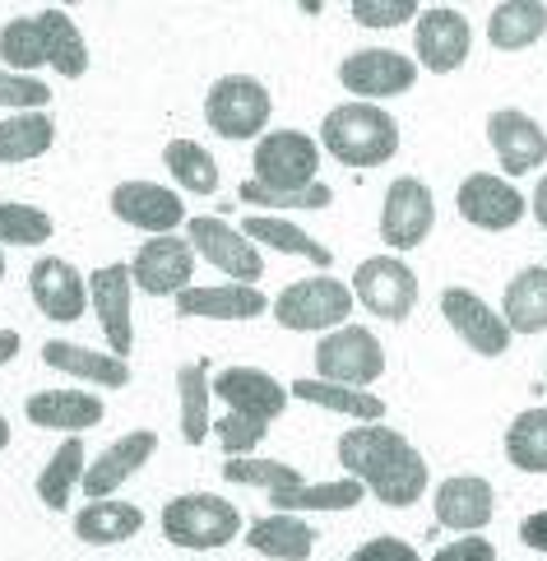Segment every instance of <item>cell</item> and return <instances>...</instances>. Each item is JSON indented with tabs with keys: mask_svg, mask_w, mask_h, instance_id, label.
<instances>
[{
	"mask_svg": "<svg viewBox=\"0 0 547 561\" xmlns=\"http://www.w3.org/2000/svg\"><path fill=\"white\" fill-rule=\"evenodd\" d=\"M441 316H445V325H455V334L482 357H501L505 348H511V325L501 320V311H492L469 288H445L441 293Z\"/></svg>",
	"mask_w": 547,
	"mask_h": 561,
	"instance_id": "2e32d148",
	"label": "cell"
},
{
	"mask_svg": "<svg viewBox=\"0 0 547 561\" xmlns=\"http://www.w3.org/2000/svg\"><path fill=\"white\" fill-rule=\"evenodd\" d=\"M270 89L251 75H223L205 98V122L223 139H255L270 126Z\"/></svg>",
	"mask_w": 547,
	"mask_h": 561,
	"instance_id": "8992f818",
	"label": "cell"
},
{
	"mask_svg": "<svg viewBox=\"0 0 547 561\" xmlns=\"http://www.w3.org/2000/svg\"><path fill=\"white\" fill-rule=\"evenodd\" d=\"M163 534L176 548L209 552V548L232 543L241 534V515H237L232 501H223L214 492H186V496H172L163 506Z\"/></svg>",
	"mask_w": 547,
	"mask_h": 561,
	"instance_id": "3957f363",
	"label": "cell"
},
{
	"mask_svg": "<svg viewBox=\"0 0 547 561\" xmlns=\"http://www.w3.org/2000/svg\"><path fill=\"white\" fill-rule=\"evenodd\" d=\"M209 436L228 450V459H241L270 436V423H255V417H247V413H228V417H218Z\"/></svg>",
	"mask_w": 547,
	"mask_h": 561,
	"instance_id": "7bdbcfd3",
	"label": "cell"
},
{
	"mask_svg": "<svg viewBox=\"0 0 547 561\" xmlns=\"http://www.w3.org/2000/svg\"><path fill=\"white\" fill-rule=\"evenodd\" d=\"M10 446V423H5V413H0V450Z\"/></svg>",
	"mask_w": 547,
	"mask_h": 561,
	"instance_id": "816d5d0a",
	"label": "cell"
},
{
	"mask_svg": "<svg viewBox=\"0 0 547 561\" xmlns=\"http://www.w3.org/2000/svg\"><path fill=\"white\" fill-rule=\"evenodd\" d=\"M501 320L515 334H543L547 330V265L520 270L501 297Z\"/></svg>",
	"mask_w": 547,
	"mask_h": 561,
	"instance_id": "484cf974",
	"label": "cell"
},
{
	"mask_svg": "<svg viewBox=\"0 0 547 561\" xmlns=\"http://www.w3.org/2000/svg\"><path fill=\"white\" fill-rule=\"evenodd\" d=\"M0 278H5V251H0Z\"/></svg>",
	"mask_w": 547,
	"mask_h": 561,
	"instance_id": "f5cc1de1",
	"label": "cell"
},
{
	"mask_svg": "<svg viewBox=\"0 0 547 561\" xmlns=\"http://www.w3.org/2000/svg\"><path fill=\"white\" fill-rule=\"evenodd\" d=\"M293 399H307V404L330 409V413H349L357 423H380L385 417V399H376L367 390H353V386H334V380H320V376L293 380Z\"/></svg>",
	"mask_w": 547,
	"mask_h": 561,
	"instance_id": "d6a6232c",
	"label": "cell"
},
{
	"mask_svg": "<svg viewBox=\"0 0 547 561\" xmlns=\"http://www.w3.org/2000/svg\"><path fill=\"white\" fill-rule=\"evenodd\" d=\"M247 543L274 561H307L316 552V529L301 515H265L251 525Z\"/></svg>",
	"mask_w": 547,
	"mask_h": 561,
	"instance_id": "83f0119b",
	"label": "cell"
},
{
	"mask_svg": "<svg viewBox=\"0 0 547 561\" xmlns=\"http://www.w3.org/2000/svg\"><path fill=\"white\" fill-rule=\"evenodd\" d=\"M153 450H158V436H153V432H126L121 440H112V446L98 455L93 465H89V473H84L89 501H103V496H112L121 483H130V478L149 465Z\"/></svg>",
	"mask_w": 547,
	"mask_h": 561,
	"instance_id": "44dd1931",
	"label": "cell"
},
{
	"mask_svg": "<svg viewBox=\"0 0 547 561\" xmlns=\"http://www.w3.org/2000/svg\"><path fill=\"white\" fill-rule=\"evenodd\" d=\"M339 465L357 478L380 506H413L428 492V459L385 423H357L339 436Z\"/></svg>",
	"mask_w": 547,
	"mask_h": 561,
	"instance_id": "6da1fadb",
	"label": "cell"
},
{
	"mask_svg": "<svg viewBox=\"0 0 547 561\" xmlns=\"http://www.w3.org/2000/svg\"><path fill=\"white\" fill-rule=\"evenodd\" d=\"M320 139L343 168H380L399 153V122L376 103H343L326 112Z\"/></svg>",
	"mask_w": 547,
	"mask_h": 561,
	"instance_id": "7a4b0ae2",
	"label": "cell"
},
{
	"mask_svg": "<svg viewBox=\"0 0 547 561\" xmlns=\"http://www.w3.org/2000/svg\"><path fill=\"white\" fill-rule=\"evenodd\" d=\"M520 538H524V548H534V552H547V511H534V515H524V525H520Z\"/></svg>",
	"mask_w": 547,
	"mask_h": 561,
	"instance_id": "c3c4849f",
	"label": "cell"
},
{
	"mask_svg": "<svg viewBox=\"0 0 547 561\" xmlns=\"http://www.w3.org/2000/svg\"><path fill=\"white\" fill-rule=\"evenodd\" d=\"M52 43H47V24L43 14H19L0 28V66L14 75H33L37 66H47Z\"/></svg>",
	"mask_w": 547,
	"mask_h": 561,
	"instance_id": "1f68e13d",
	"label": "cell"
},
{
	"mask_svg": "<svg viewBox=\"0 0 547 561\" xmlns=\"http://www.w3.org/2000/svg\"><path fill=\"white\" fill-rule=\"evenodd\" d=\"M89 302L98 311V325H103L112 353L126 363L135 348V320H130V302H135V274L130 265H103L89 278Z\"/></svg>",
	"mask_w": 547,
	"mask_h": 561,
	"instance_id": "5bb4252c",
	"label": "cell"
},
{
	"mask_svg": "<svg viewBox=\"0 0 547 561\" xmlns=\"http://www.w3.org/2000/svg\"><path fill=\"white\" fill-rule=\"evenodd\" d=\"M56 139L52 112H14L0 122V163H29L43 158Z\"/></svg>",
	"mask_w": 547,
	"mask_h": 561,
	"instance_id": "836d02e7",
	"label": "cell"
},
{
	"mask_svg": "<svg viewBox=\"0 0 547 561\" xmlns=\"http://www.w3.org/2000/svg\"><path fill=\"white\" fill-rule=\"evenodd\" d=\"M52 237V218L37 205L0 199V247H43Z\"/></svg>",
	"mask_w": 547,
	"mask_h": 561,
	"instance_id": "60d3db41",
	"label": "cell"
},
{
	"mask_svg": "<svg viewBox=\"0 0 547 561\" xmlns=\"http://www.w3.org/2000/svg\"><path fill=\"white\" fill-rule=\"evenodd\" d=\"M176 399H181V436L200 446L214 432V376L209 363H186L176 371Z\"/></svg>",
	"mask_w": 547,
	"mask_h": 561,
	"instance_id": "f546056e",
	"label": "cell"
},
{
	"mask_svg": "<svg viewBox=\"0 0 547 561\" xmlns=\"http://www.w3.org/2000/svg\"><path fill=\"white\" fill-rule=\"evenodd\" d=\"M29 293H33L37 311H43L47 320H60V325L79 320V316H84V307H89V278L79 274L70 260H60V255L37 260L33 274H29Z\"/></svg>",
	"mask_w": 547,
	"mask_h": 561,
	"instance_id": "e0dca14e",
	"label": "cell"
},
{
	"mask_svg": "<svg viewBox=\"0 0 547 561\" xmlns=\"http://www.w3.org/2000/svg\"><path fill=\"white\" fill-rule=\"evenodd\" d=\"M488 139H492L505 176H524V172L547 163V135L529 112H515V107L492 112L488 116Z\"/></svg>",
	"mask_w": 547,
	"mask_h": 561,
	"instance_id": "ffe728a7",
	"label": "cell"
},
{
	"mask_svg": "<svg viewBox=\"0 0 547 561\" xmlns=\"http://www.w3.org/2000/svg\"><path fill=\"white\" fill-rule=\"evenodd\" d=\"M432 218H436V199H432L428 182L395 176L390 191H385V205H380V242L390 251H413L428 242Z\"/></svg>",
	"mask_w": 547,
	"mask_h": 561,
	"instance_id": "9c48e42d",
	"label": "cell"
},
{
	"mask_svg": "<svg viewBox=\"0 0 547 561\" xmlns=\"http://www.w3.org/2000/svg\"><path fill=\"white\" fill-rule=\"evenodd\" d=\"M186 242L195 247V255H205L214 270H223L232 278V284H255L260 274H265V255L251 247L247 232L228 228L223 218H191L186 224Z\"/></svg>",
	"mask_w": 547,
	"mask_h": 561,
	"instance_id": "30bf717a",
	"label": "cell"
},
{
	"mask_svg": "<svg viewBox=\"0 0 547 561\" xmlns=\"http://www.w3.org/2000/svg\"><path fill=\"white\" fill-rule=\"evenodd\" d=\"M413 47H418V61L436 70V75H451L469 61V47H474V33H469V19L451 5H432L418 14L413 24Z\"/></svg>",
	"mask_w": 547,
	"mask_h": 561,
	"instance_id": "8fae6325",
	"label": "cell"
},
{
	"mask_svg": "<svg viewBox=\"0 0 547 561\" xmlns=\"http://www.w3.org/2000/svg\"><path fill=\"white\" fill-rule=\"evenodd\" d=\"M265 293L255 284H209V288H186L176 293V316H205V320H255L265 311Z\"/></svg>",
	"mask_w": 547,
	"mask_h": 561,
	"instance_id": "cb8c5ba5",
	"label": "cell"
},
{
	"mask_svg": "<svg viewBox=\"0 0 547 561\" xmlns=\"http://www.w3.org/2000/svg\"><path fill=\"white\" fill-rule=\"evenodd\" d=\"M432 561H497V548L482 534H464V538H455V543L436 548Z\"/></svg>",
	"mask_w": 547,
	"mask_h": 561,
	"instance_id": "7dc6e473",
	"label": "cell"
},
{
	"mask_svg": "<svg viewBox=\"0 0 547 561\" xmlns=\"http://www.w3.org/2000/svg\"><path fill=\"white\" fill-rule=\"evenodd\" d=\"M112 214L121 218V224H130V228L168 237V232H176L181 218H186V205H181L176 191L158 186V182H121L112 191Z\"/></svg>",
	"mask_w": 547,
	"mask_h": 561,
	"instance_id": "ac0fdd59",
	"label": "cell"
},
{
	"mask_svg": "<svg viewBox=\"0 0 547 561\" xmlns=\"http://www.w3.org/2000/svg\"><path fill=\"white\" fill-rule=\"evenodd\" d=\"M214 399L228 404V413H247L255 423H274L288 409V390L260 367H228L214 376Z\"/></svg>",
	"mask_w": 547,
	"mask_h": 561,
	"instance_id": "d6986e66",
	"label": "cell"
},
{
	"mask_svg": "<svg viewBox=\"0 0 547 561\" xmlns=\"http://www.w3.org/2000/svg\"><path fill=\"white\" fill-rule=\"evenodd\" d=\"M24 413L33 427H52V432H89L103 423L107 404L89 390H37L24 399Z\"/></svg>",
	"mask_w": 547,
	"mask_h": 561,
	"instance_id": "7402d4cb",
	"label": "cell"
},
{
	"mask_svg": "<svg viewBox=\"0 0 547 561\" xmlns=\"http://www.w3.org/2000/svg\"><path fill=\"white\" fill-rule=\"evenodd\" d=\"M14 353H19V334L14 330H0V367L14 363Z\"/></svg>",
	"mask_w": 547,
	"mask_h": 561,
	"instance_id": "681fc988",
	"label": "cell"
},
{
	"mask_svg": "<svg viewBox=\"0 0 547 561\" xmlns=\"http://www.w3.org/2000/svg\"><path fill=\"white\" fill-rule=\"evenodd\" d=\"M223 478H228V483H237V488H265L270 496L307 488V478H301L293 465H278V459H260V455L223 459Z\"/></svg>",
	"mask_w": 547,
	"mask_h": 561,
	"instance_id": "74e56055",
	"label": "cell"
},
{
	"mask_svg": "<svg viewBox=\"0 0 547 561\" xmlns=\"http://www.w3.org/2000/svg\"><path fill=\"white\" fill-rule=\"evenodd\" d=\"M547 33V5L543 0H505L488 19V43L497 51H524Z\"/></svg>",
	"mask_w": 547,
	"mask_h": 561,
	"instance_id": "f1b7e54d",
	"label": "cell"
},
{
	"mask_svg": "<svg viewBox=\"0 0 547 561\" xmlns=\"http://www.w3.org/2000/svg\"><path fill=\"white\" fill-rule=\"evenodd\" d=\"M191 270H195V247L186 242V237H149L145 247H139V255L130 260V274L139 293L149 297H172V293H186L191 288Z\"/></svg>",
	"mask_w": 547,
	"mask_h": 561,
	"instance_id": "7c38bea8",
	"label": "cell"
},
{
	"mask_svg": "<svg viewBox=\"0 0 547 561\" xmlns=\"http://www.w3.org/2000/svg\"><path fill=\"white\" fill-rule=\"evenodd\" d=\"M37 14H43L47 43H52L47 66H52L56 75H66V79H79V75L89 70V47H84V37H79V28H75V19H70L66 10H56V5L37 10Z\"/></svg>",
	"mask_w": 547,
	"mask_h": 561,
	"instance_id": "ab89813d",
	"label": "cell"
},
{
	"mask_svg": "<svg viewBox=\"0 0 547 561\" xmlns=\"http://www.w3.org/2000/svg\"><path fill=\"white\" fill-rule=\"evenodd\" d=\"M251 168H255L251 182L270 191H307L316 186V172H320V145L301 130H270L255 139Z\"/></svg>",
	"mask_w": 547,
	"mask_h": 561,
	"instance_id": "277c9868",
	"label": "cell"
},
{
	"mask_svg": "<svg viewBox=\"0 0 547 561\" xmlns=\"http://www.w3.org/2000/svg\"><path fill=\"white\" fill-rule=\"evenodd\" d=\"M543 363H547V357H543Z\"/></svg>",
	"mask_w": 547,
	"mask_h": 561,
	"instance_id": "db71d44e",
	"label": "cell"
},
{
	"mask_svg": "<svg viewBox=\"0 0 547 561\" xmlns=\"http://www.w3.org/2000/svg\"><path fill=\"white\" fill-rule=\"evenodd\" d=\"M349 561H422L403 538H395V534H380V538H372V543H362Z\"/></svg>",
	"mask_w": 547,
	"mask_h": 561,
	"instance_id": "bcb514c9",
	"label": "cell"
},
{
	"mask_svg": "<svg viewBox=\"0 0 547 561\" xmlns=\"http://www.w3.org/2000/svg\"><path fill=\"white\" fill-rule=\"evenodd\" d=\"M455 205L482 232H505V228H515L520 218H524V195L515 191V182L492 176V172L464 176L459 191H455Z\"/></svg>",
	"mask_w": 547,
	"mask_h": 561,
	"instance_id": "9a60e30c",
	"label": "cell"
},
{
	"mask_svg": "<svg viewBox=\"0 0 547 561\" xmlns=\"http://www.w3.org/2000/svg\"><path fill=\"white\" fill-rule=\"evenodd\" d=\"M237 195L247 199L251 209H301V214H311V209H330L334 205V191L326 182H316L307 191H270L260 182H241Z\"/></svg>",
	"mask_w": 547,
	"mask_h": 561,
	"instance_id": "b9f144b4",
	"label": "cell"
},
{
	"mask_svg": "<svg viewBox=\"0 0 547 561\" xmlns=\"http://www.w3.org/2000/svg\"><path fill=\"white\" fill-rule=\"evenodd\" d=\"M505 459L524 473H547V409H524L505 432Z\"/></svg>",
	"mask_w": 547,
	"mask_h": 561,
	"instance_id": "f35d334b",
	"label": "cell"
},
{
	"mask_svg": "<svg viewBox=\"0 0 547 561\" xmlns=\"http://www.w3.org/2000/svg\"><path fill=\"white\" fill-rule=\"evenodd\" d=\"M362 488L357 478H334V483H307L297 492H283V496H270V511L274 515H293V511H353L362 501Z\"/></svg>",
	"mask_w": 547,
	"mask_h": 561,
	"instance_id": "d590c367",
	"label": "cell"
},
{
	"mask_svg": "<svg viewBox=\"0 0 547 561\" xmlns=\"http://www.w3.org/2000/svg\"><path fill=\"white\" fill-rule=\"evenodd\" d=\"M139 529H145V511L130 506V501H89L84 511H75V534L84 538V543H126V538H135Z\"/></svg>",
	"mask_w": 547,
	"mask_h": 561,
	"instance_id": "4316f807",
	"label": "cell"
},
{
	"mask_svg": "<svg viewBox=\"0 0 547 561\" xmlns=\"http://www.w3.org/2000/svg\"><path fill=\"white\" fill-rule=\"evenodd\" d=\"M52 103V89L43 84L37 75H14L0 66V107H14V112H47Z\"/></svg>",
	"mask_w": 547,
	"mask_h": 561,
	"instance_id": "ee69618b",
	"label": "cell"
},
{
	"mask_svg": "<svg viewBox=\"0 0 547 561\" xmlns=\"http://www.w3.org/2000/svg\"><path fill=\"white\" fill-rule=\"evenodd\" d=\"M534 218L547 228V176H538V191H534Z\"/></svg>",
	"mask_w": 547,
	"mask_h": 561,
	"instance_id": "f907efd6",
	"label": "cell"
},
{
	"mask_svg": "<svg viewBox=\"0 0 547 561\" xmlns=\"http://www.w3.org/2000/svg\"><path fill=\"white\" fill-rule=\"evenodd\" d=\"M84 440L79 436H66V446H60L52 459H47V469L37 473V496H43V506L52 511H70V492L75 483H84Z\"/></svg>",
	"mask_w": 547,
	"mask_h": 561,
	"instance_id": "e575fe53",
	"label": "cell"
},
{
	"mask_svg": "<svg viewBox=\"0 0 547 561\" xmlns=\"http://www.w3.org/2000/svg\"><path fill=\"white\" fill-rule=\"evenodd\" d=\"M353 302H357L353 288L339 284L334 274H311L274 297V316L288 330H326V325H343L353 316Z\"/></svg>",
	"mask_w": 547,
	"mask_h": 561,
	"instance_id": "5b68a950",
	"label": "cell"
},
{
	"mask_svg": "<svg viewBox=\"0 0 547 561\" xmlns=\"http://www.w3.org/2000/svg\"><path fill=\"white\" fill-rule=\"evenodd\" d=\"M413 79H418V66L403 51H390V47H362V51H353L349 61L339 66V84L349 89L353 98H395V93H409Z\"/></svg>",
	"mask_w": 547,
	"mask_h": 561,
	"instance_id": "4fadbf2b",
	"label": "cell"
},
{
	"mask_svg": "<svg viewBox=\"0 0 547 561\" xmlns=\"http://www.w3.org/2000/svg\"><path fill=\"white\" fill-rule=\"evenodd\" d=\"M353 297L380 320H409L418 307V274L399 255H372L353 270Z\"/></svg>",
	"mask_w": 547,
	"mask_h": 561,
	"instance_id": "ba28073f",
	"label": "cell"
},
{
	"mask_svg": "<svg viewBox=\"0 0 547 561\" xmlns=\"http://www.w3.org/2000/svg\"><path fill=\"white\" fill-rule=\"evenodd\" d=\"M436 519L445 529L478 534L492 519V483L474 473H455L436 488Z\"/></svg>",
	"mask_w": 547,
	"mask_h": 561,
	"instance_id": "603a6c76",
	"label": "cell"
},
{
	"mask_svg": "<svg viewBox=\"0 0 547 561\" xmlns=\"http://www.w3.org/2000/svg\"><path fill=\"white\" fill-rule=\"evenodd\" d=\"M43 363L66 371V376H79V380H93L103 390H121L130 386V363H121L116 353H98V348H84V344H66V339H47L43 344Z\"/></svg>",
	"mask_w": 547,
	"mask_h": 561,
	"instance_id": "d4e9b609",
	"label": "cell"
},
{
	"mask_svg": "<svg viewBox=\"0 0 547 561\" xmlns=\"http://www.w3.org/2000/svg\"><path fill=\"white\" fill-rule=\"evenodd\" d=\"M349 14L362 28H399V24H418V0H353Z\"/></svg>",
	"mask_w": 547,
	"mask_h": 561,
	"instance_id": "f6af8a7d",
	"label": "cell"
},
{
	"mask_svg": "<svg viewBox=\"0 0 547 561\" xmlns=\"http://www.w3.org/2000/svg\"><path fill=\"white\" fill-rule=\"evenodd\" d=\"M316 367H320V380L367 390L372 380H380V371H385V348H380V339L372 330L339 325L316 344Z\"/></svg>",
	"mask_w": 547,
	"mask_h": 561,
	"instance_id": "52a82bcc",
	"label": "cell"
},
{
	"mask_svg": "<svg viewBox=\"0 0 547 561\" xmlns=\"http://www.w3.org/2000/svg\"><path fill=\"white\" fill-rule=\"evenodd\" d=\"M247 237L251 242H265L283 255H301V260H311V265L320 274H330V260L334 251L330 247H320L311 232H301L297 224H288V218H274V214H247Z\"/></svg>",
	"mask_w": 547,
	"mask_h": 561,
	"instance_id": "4dcf8cb0",
	"label": "cell"
},
{
	"mask_svg": "<svg viewBox=\"0 0 547 561\" xmlns=\"http://www.w3.org/2000/svg\"><path fill=\"white\" fill-rule=\"evenodd\" d=\"M163 163L176 176L181 191H191V195H214L218 191V163H214V153L205 145H195V139H172V145L163 149Z\"/></svg>",
	"mask_w": 547,
	"mask_h": 561,
	"instance_id": "8d00e7d4",
	"label": "cell"
}]
</instances>
